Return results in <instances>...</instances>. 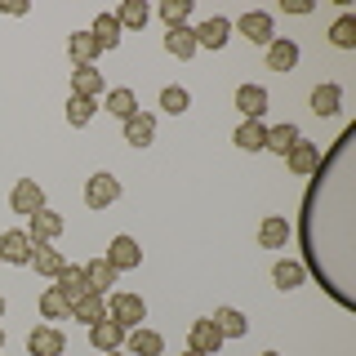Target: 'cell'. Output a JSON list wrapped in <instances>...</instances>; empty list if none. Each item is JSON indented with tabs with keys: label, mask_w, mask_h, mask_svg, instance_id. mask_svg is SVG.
I'll return each instance as SVG.
<instances>
[{
	"label": "cell",
	"mask_w": 356,
	"mask_h": 356,
	"mask_svg": "<svg viewBox=\"0 0 356 356\" xmlns=\"http://www.w3.org/2000/svg\"><path fill=\"white\" fill-rule=\"evenodd\" d=\"M107 316L116 321L120 330H138L143 321H147V303H143V294H129V289H116V294L107 298Z\"/></svg>",
	"instance_id": "obj_1"
},
{
	"label": "cell",
	"mask_w": 356,
	"mask_h": 356,
	"mask_svg": "<svg viewBox=\"0 0 356 356\" xmlns=\"http://www.w3.org/2000/svg\"><path fill=\"white\" fill-rule=\"evenodd\" d=\"M116 200H120V178H116V174L98 170V174L85 178V205H89V209H111Z\"/></svg>",
	"instance_id": "obj_2"
},
{
	"label": "cell",
	"mask_w": 356,
	"mask_h": 356,
	"mask_svg": "<svg viewBox=\"0 0 356 356\" xmlns=\"http://www.w3.org/2000/svg\"><path fill=\"white\" fill-rule=\"evenodd\" d=\"M236 31H241L250 44H263V49L276 40V22H272V14H267V9H245V14L236 18Z\"/></svg>",
	"instance_id": "obj_3"
},
{
	"label": "cell",
	"mask_w": 356,
	"mask_h": 356,
	"mask_svg": "<svg viewBox=\"0 0 356 356\" xmlns=\"http://www.w3.org/2000/svg\"><path fill=\"white\" fill-rule=\"evenodd\" d=\"M9 209L22 218H31L36 209H44V187L36 183V178H18L14 192H9Z\"/></svg>",
	"instance_id": "obj_4"
},
{
	"label": "cell",
	"mask_w": 356,
	"mask_h": 356,
	"mask_svg": "<svg viewBox=\"0 0 356 356\" xmlns=\"http://www.w3.org/2000/svg\"><path fill=\"white\" fill-rule=\"evenodd\" d=\"M63 227H67L63 214H54V209L44 205V209H36V214L27 218V227H22V232H27V236L36 241V245H54V241L63 236Z\"/></svg>",
	"instance_id": "obj_5"
},
{
	"label": "cell",
	"mask_w": 356,
	"mask_h": 356,
	"mask_svg": "<svg viewBox=\"0 0 356 356\" xmlns=\"http://www.w3.org/2000/svg\"><path fill=\"white\" fill-rule=\"evenodd\" d=\"M103 259L116 267V272H134V267H143V245L134 241V236H111Z\"/></svg>",
	"instance_id": "obj_6"
},
{
	"label": "cell",
	"mask_w": 356,
	"mask_h": 356,
	"mask_svg": "<svg viewBox=\"0 0 356 356\" xmlns=\"http://www.w3.org/2000/svg\"><path fill=\"white\" fill-rule=\"evenodd\" d=\"M67 352V334L58 325H36L27 334V356H63Z\"/></svg>",
	"instance_id": "obj_7"
},
{
	"label": "cell",
	"mask_w": 356,
	"mask_h": 356,
	"mask_svg": "<svg viewBox=\"0 0 356 356\" xmlns=\"http://www.w3.org/2000/svg\"><path fill=\"white\" fill-rule=\"evenodd\" d=\"M222 343H227V339H222V334H218V325H214V321H192V330H187V348H192V352H205V356H218V348H222Z\"/></svg>",
	"instance_id": "obj_8"
},
{
	"label": "cell",
	"mask_w": 356,
	"mask_h": 356,
	"mask_svg": "<svg viewBox=\"0 0 356 356\" xmlns=\"http://www.w3.org/2000/svg\"><path fill=\"white\" fill-rule=\"evenodd\" d=\"M196 31V49H222V44L232 40V18H222V14H214V18H205L200 27H192Z\"/></svg>",
	"instance_id": "obj_9"
},
{
	"label": "cell",
	"mask_w": 356,
	"mask_h": 356,
	"mask_svg": "<svg viewBox=\"0 0 356 356\" xmlns=\"http://www.w3.org/2000/svg\"><path fill=\"white\" fill-rule=\"evenodd\" d=\"M125 334L129 330H120L111 316H103V321L89 325V348H94V352H116V348H125Z\"/></svg>",
	"instance_id": "obj_10"
},
{
	"label": "cell",
	"mask_w": 356,
	"mask_h": 356,
	"mask_svg": "<svg viewBox=\"0 0 356 356\" xmlns=\"http://www.w3.org/2000/svg\"><path fill=\"white\" fill-rule=\"evenodd\" d=\"M120 125H125V143H129V147H152V143H156V116H152V111L138 107L129 120H120Z\"/></svg>",
	"instance_id": "obj_11"
},
{
	"label": "cell",
	"mask_w": 356,
	"mask_h": 356,
	"mask_svg": "<svg viewBox=\"0 0 356 356\" xmlns=\"http://www.w3.org/2000/svg\"><path fill=\"white\" fill-rule=\"evenodd\" d=\"M31 250H36V241H31L27 232H5V236H0V259L14 263V267H27Z\"/></svg>",
	"instance_id": "obj_12"
},
{
	"label": "cell",
	"mask_w": 356,
	"mask_h": 356,
	"mask_svg": "<svg viewBox=\"0 0 356 356\" xmlns=\"http://www.w3.org/2000/svg\"><path fill=\"white\" fill-rule=\"evenodd\" d=\"M232 103H236V111H241L245 120H263L267 116V89L263 85H241Z\"/></svg>",
	"instance_id": "obj_13"
},
{
	"label": "cell",
	"mask_w": 356,
	"mask_h": 356,
	"mask_svg": "<svg viewBox=\"0 0 356 356\" xmlns=\"http://www.w3.org/2000/svg\"><path fill=\"white\" fill-rule=\"evenodd\" d=\"M54 285H58V294L67 298V303H81L85 294H94V289H89V281H85V267H72L67 263L58 276H54Z\"/></svg>",
	"instance_id": "obj_14"
},
{
	"label": "cell",
	"mask_w": 356,
	"mask_h": 356,
	"mask_svg": "<svg viewBox=\"0 0 356 356\" xmlns=\"http://www.w3.org/2000/svg\"><path fill=\"white\" fill-rule=\"evenodd\" d=\"M125 348H129V356H165V339L156 330L138 325V330L125 334Z\"/></svg>",
	"instance_id": "obj_15"
},
{
	"label": "cell",
	"mask_w": 356,
	"mask_h": 356,
	"mask_svg": "<svg viewBox=\"0 0 356 356\" xmlns=\"http://www.w3.org/2000/svg\"><path fill=\"white\" fill-rule=\"evenodd\" d=\"M267 67H272V72H294L298 67V40L276 36L272 44H267Z\"/></svg>",
	"instance_id": "obj_16"
},
{
	"label": "cell",
	"mask_w": 356,
	"mask_h": 356,
	"mask_svg": "<svg viewBox=\"0 0 356 356\" xmlns=\"http://www.w3.org/2000/svg\"><path fill=\"white\" fill-rule=\"evenodd\" d=\"M285 165H289L294 174H312V170H321V147H316V143H307V138H298L294 147L285 152Z\"/></svg>",
	"instance_id": "obj_17"
},
{
	"label": "cell",
	"mask_w": 356,
	"mask_h": 356,
	"mask_svg": "<svg viewBox=\"0 0 356 356\" xmlns=\"http://www.w3.org/2000/svg\"><path fill=\"white\" fill-rule=\"evenodd\" d=\"M285 241H289L285 214H267V218L259 222V245H263V250H285Z\"/></svg>",
	"instance_id": "obj_18"
},
{
	"label": "cell",
	"mask_w": 356,
	"mask_h": 356,
	"mask_svg": "<svg viewBox=\"0 0 356 356\" xmlns=\"http://www.w3.org/2000/svg\"><path fill=\"white\" fill-rule=\"evenodd\" d=\"M165 54L178 58V63H187L196 54V31L192 27H170V31H165Z\"/></svg>",
	"instance_id": "obj_19"
},
{
	"label": "cell",
	"mask_w": 356,
	"mask_h": 356,
	"mask_svg": "<svg viewBox=\"0 0 356 356\" xmlns=\"http://www.w3.org/2000/svg\"><path fill=\"white\" fill-rule=\"evenodd\" d=\"M103 89H107V81H103V72H98V67H72V94L98 98Z\"/></svg>",
	"instance_id": "obj_20"
},
{
	"label": "cell",
	"mask_w": 356,
	"mask_h": 356,
	"mask_svg": "<svg viewBox=\"0 0 356 356\" xmlns=\"http://www.w3.org/2000/svg\"><path fill=\"white\" fill-rule=\"evenodd\" d=\"M232 143H236L241 152H263L267 147V125L263 120H241L236 134H232Z\"/></svg>",
	"instance_id": "obj_21"
},
{
	"label": "cell",
	"mask_w": 356,
	"mask_h": 356,
	"mask_svg": "<svg viewBox=\"0 0 356 356\" xmlns=\"http://www.w3.org/2000/svg\"><path fill=\"white\" fill-rule=\"evenodd\" d=\"M67 54H72L76 67H94L103 49H98V40L89 36V31H72V40H67Z\"/></svg>",
	"instance_id": "obj_22"
},
{
	"label": "cell",
	"mask_w": 356,
	"mask_h": 356,
	"mask_svg": "<svg viewBox=\"0 0 356 356\" xmlns=\"http://www.w3.org/2000/svg\"><path fill=\"white\" fill-rule=\"evenodd\" d=\"M116 22H120V31H143V27L152 22L147 0H125V5L116 9Z\"/></svg>",
	"instance_id": "obj_23"
},
{
	"label": "cell",
	"mask_w": 356,
	"mask_h": 356,
	"mask_svg": "<svg viewBox=\"0 0 356 356\" xmlns=\"http://www.w3.org/2000/svg\"><path fill=\"white\" fill-rule=\"evenodd\" d=\"M339 107H343V89L334 81L312 89V111H316V116H339Z\"/></svg>",
	"instance_id": "obj_24"
},
{
	"label": "cell",
	"mask_w": 356,
	"mask_h": 356,
	"mask_svg": "<svg viewBox=\"0 0 356 356\" xmlns=\"http://www.w3.org/2000/svg\"><path fill=\"white\" fill-rule=\"evenodd\" d=\"M209 321L218 325L222 339H245V334H250V321H245V312H236V307H218Z\"/></svg>",
	"instance_id": "obj_25"
},
{
	"label": "cell",
	"mask_w": 356,
	"mask_h": 356,
	"mask_svg": "<svg viewBox=\"0 0 356 356\" xmlns=\"http://www.w3.org/2000/svg\"><path fill=\"white\" fill-rule=\"evenodd\" d=\"M298 138H303V134H298V125H294V120H281V125H267V147H263V152H276V156H285V152L294 147Z\"/></svg>",
	"instance_id": "obj_26"
},
{
	"label": "cell",
	"mask_w": 356,
	"mask_h": 356,
	"mask_svg": "<svg viewBox=\"0 0 356 356\" xmlns=\"http://www.w3.org/2000/svg\"><path fill=\"white\" fill-rule=\"evenodd\" d=\"M31 267H36V276H58L63 267H67V259H63V250H54V245H36L31 250Z\"/></svg>",
	"instance_id": "obj_27"
},
{
	"label": "cell",
	"mask_w": 356,
	"mask_h": 356,
	"mask_svg": "<svg viewBox=\"0 0 356 356\" xmlns=\"http://www.w3.org/2000/svg\"><path fill=\"white\" fill-rule=\"evenodd\" d=\"M89 36L98 40V49H116V44L125 40V36H120L116 14H98V18H94V27H89Z\"/></svg>",
	"instance_id": "obj_28"
},
{
	"label": "cell",
	"mask_w": 356,
	"mask_h": 356,
	"mask_svg": "<svg viewBox=\"0 0 356 356\" xmlns=\"http://www.w3.org/2000/svg\"><path fill=\"white\" fill-rule=\"evenodd\" d=\"M116 267H111L107 259H94V263H85V281H89V289H94V294H103L107 298V285H116Z\"/></svg>",
	"instance_id": "obj_29"
},
{
	"label": "cell",
	"mask_w": 356,
	"mask_h": 356,
	"mask_svg": "<svg viewBox=\"0 0 356 356\" xmlns=\"http://www.w3.org/2000/svg\"><path fill=\"white\" fill-rule=\"evenodd\" d=\"M94 116H98V98H81V94L67 98V125L72 129H85Z\"/></svg>",
	"instance_id": "obj_30"
},
{
	"label": "cell",
	"mask_w": 356,
	"mask_h": 356,
	"mask_svg": "<svg viewBox=\"0 0 356 356\" xmlns=\"http://www.w3.org/2000/svg\"><path fill=\"white\" fill-rule=\"evenodd\" d=\"M134 111H138V94L134 89H107V116H116V120H129Z\"/></svg>",
	"instance_id": "obj_31"
},
{
	"label": "cell",
	"mask_w": 356,
	"mask_h": 356,
	"mask_svg": "<svg viewBox=\"0 0 356 356\" xmlns=\"http://www.w3.org/2000/svg\"><path fill=\"white\" fill-rule=\"evenodd\" d=\"M272 281H276V289L285 294V289H298V285H303V281H307V272H303V263L281 259V263L272 267Z\"/></svg>",
	"instance_id": "obj_32"
},
{
	"label": "cell",
	"mask_w": 356,
	"mask_h": 356,
	"mask_svg": "<svg viewBox=\"0 0 356 356\" xmlns=\"http://www.w3.org/2000/svg\"><path fill=\"white\" fill-rule=\"evenodd\" d=\"M107 316V298L103 294H85L81 303H72V321H85V325H94V321Z\"/></svg>",
	"instance_id": "obj_33"
},
{
	"label": "cell",
	"mask_w": 356,
	"mask_h": 356,
	"mask_svg": "<svg viewBox=\"0 0 356 356\" xmlns=\"http://www.w3.org/2000/svg\"><path fill=\"white\" fill-rule=\"evenodd\" d=\"M330 44L334 49H356V18L352 14H339L330 22Z\"/></svg>",
	"instance_id": "obj_34"
},
{
	"label": "cell",
	"mask_w": 356,
	"mask_h": 356,
	"mask_svg": "<svg viewBox=\"0 0 356 356\" xmlns=\"http://www.w3.org/2000/svg\"><path fill=\"white\" fill-rule=\"evenodd\" d=\"M40 316H44V321H67V316H72V303L58 294V285H49V289L40 294Z\"/></svg>",
	"instance_id": "obj_35"
},
{
	"label": "cell",
	"mask_w": 356,
	"mask_h": 356,
	"mask_svg": "<svg viewBox=\"0 0 356 356\" xmlns=\"http://www.w3.org/2000/svg\"><path fill=\"white\" fill-rule=\"evenodd\" d=\"M187 107H192V94H187L183 85H165V89H161V111H170V116H183Z\"/></svg>",
	"instance_id": "obj_36"
},
{
	"label": "cell",
	"mask_w": 356,
	"mask_h": 356,
	"mask_svg": "<svg viewBox=\"0 0 356 356\" xmlns=\"http://www.w3.org/2000/svg\"><path fill=\"white\" fill-rule=\"evenodd\" d=\"M161 18L170 22V27H187V18H192V0H165Z\"/></svg>",
	"instance_id": "obj_37"
},
{
	"label": "cell",
	"mask_w": 356,
	"mask_h": 356,
	"mask_svg": "<svg viewBox=\"0 0 356 356\" xmlns=\"http://www.w3.org/2000/svg\"><path fill=\"white\" fill-rule=\"evenodd\" d=\"M0 14H9V18H22V14H27V0H0Z\"/></svg>",
	"instance_id": "obj_38"
},
{
	"label": "cell",
	"mask_w": 356,
	"mask_h": 356,
	"mask_svg": "<svg viewBox=\"0 0 356 356\" xmlns=\"http://www.w3.org/2000/svg\"><path fill=\"white\" fill-rule=\"evenodd\" d=\"M285 14H312V0H285Z\"/></svg>",
	"instance_id": "obj_39"
},
{
	"label": "cell",
	"mask_w": 356,
	"mask_h": 356,
	"mask_svg": "<svg viewBox=\"0 0 356 356\" xmlns=\"http://www.w3.org/2000/svg\"><path fill=\"white\" fill-rule=\"evenodd\" d=\"M183 356H205V352H192V348H187V352H183Z\"/></svg>",
	"instance_id": "obj_40"
},
{
	"label": "cell",
	"mask_w": 356,
	"mask_h": 356,
	"mask_svg": "<svg viewBox=\"0 0 356 356\" xmlns=\"http://www.w3.org/2000/svg\"><path fill=\"white\" fill-rule=\"evenodd\" d=\"M0 352H5V330H0Z\"/></svg>",
	"instance_id": "obj_41"
},
{
	"label": "cell",
	"mask_w": 356,
	"mask_h": 356,
	"mask_svg": "<svg viewBox=\"0 0 356 356\" xmlns=\"http://www.w3.org/2000/svg\"><path fill=\"white\" fill-rule=\"evenodd\" d=\"M0 316H5V298H0Z\"/></svg>",
	"instance_id": "obj_42"
},
{
	"label": "cell",
	"mask_w": 356,
	"mask_h": 356,
	"mask_svg": "<svg viewBox=\"0 0 356 356\" xmlns=\"http://www.w3.org/2000/svg\"><path fill=\"white\" fill-rule=\"evenodd\" d=\"M263 356H281V352H263Z\"/></svg>",
	"instance_id": "obj_43"
},
{
	"label": "cell",
	"mask_w": 356,
	"mask_h": 356,
	"mask_svg": "<svg viewBox=\"0 0 356 356\" xmlns=\"http://www.w3.org/2000/svg\"><path fill=\"white\" fill-rule=\"evenodd\" d=\"M103 356H120V352H103Z\"/></svg>",
	"instance_id": "obj_44"
}]
</instances>
